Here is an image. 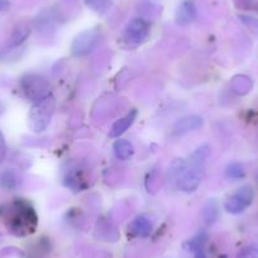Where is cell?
<instances>
[{"instance_id":"cell-1","label":"cell","mask_w":258,"mask_h":258,"mask_svg":"<svg viewBox=\"0 0 258 258\" xmlns=\"http://www.w3.org/2000/svg\"><path fill=\"white\" fill-rule=\"evenodd\" d=\"M7 228L18 237L32 234L38 224V217L33 207L23 199H16L0 209Z\"/></svg>"},{"instance_id":"cell-2","label":"cell","mask_w":258,"mask_h":258,"mask_svg":"<svg viewBox=\"0 0 258 258\" xmlns=\"http://www.w3.org/2000/svg\"><path fill=\"white\" fill-rule=\"evenodd\" d=\"M210 148L208 145L200 146L199 148L191 153L188 158V163H186V168L182 176L177 182V187L185 192H192L199 187L205 172V162L209 157Z\"/></svg>"},{"instance_id":"cell-3","label":"cell","mask_w":258,"mask_h":258,"mask_svg":"<svg viewBox=\"0 0 258 258\" xmlns=\"http://www.w3.org/2000/svg\"><path fill=\"white\" fill-rule=\"evenodd\" d=\"M54 109H56V100L52 95H48L42 99V100L36 101L32 106L31 111H29V128L36 133L43 132L51 123L52 116L54 114Z\"/></svg>"},{"instance_id":"cell-4","label":"cell","mask_w":258,"mask_h":258,"mask_svg":"<svg viewBox=\"0 0 258 258\" xmlns=\"http://www.w3.org/2000/svg\"><path fill=\"white\" fill-rule=\"evenodd\" d=\"M21 88L26 98L33 103L51 95V84L43 76L36 74L24 75L21 80Z\"/></svg>"},{"instance_id":"cell-5","label":"cell","mask_w":258,"mask_h":258,"mask_svg":"<svg viewBox=\"0 0 258 258\" xmlns=\"http://www.w3.org/2000/svg\"><path fill=\"white\" fill-rule=\"evenodd\" d=\"M253 198H254V190L252 186H242L224 203L225 210L230 214H240L252 204Z\"/></svg>"},{"instance_id":"cell-6","label":"cell","mask_w":258,"mask_h":258,"mask_svg":"<svg viewBox=\"0 0 258 258\" xmlns=\"http://www.w3.org/2000/svg\"><path fill=\"white\" fill-rule=\"evenodd\" d=\"M99 39H100V36H99V32L96 29L83 32L74 39L71 52L76 57L85 56L95 48L96 44L99 43Z\"/></svg>"},{"instance_id":"cell-7","label":"cell","mask_w":258,"mask_h":258,"mask_svg":"<svg viewBox=\"0 0 258 258\" xmlns=\"http://www.w3.org/2000/svg\"><path fill=\"white\" fill-rule=\"evenodd\" d=\"M150 33V27L148 23L142 18H135L129 22L125 28V38L131 43H142L147 39Z\"/></svg>"},{"instance_id":"cell-8","label":"cell","mask_w":258,"mask_h":258,"mask_svg":"<svg viewBox=\"0 0 258 258\" xmlns=\"http://www.w3.org/2000/svg\"><path fill=\"white\" fill-rule=\"evenodd\" d=\"M204 124V119L199 115H187L177 120L173 125V133L176 136H182L192 131H198Z\"/></svg>"},{"instance_id":"cell-9","label":"cell","mask_w":258,"mask_h":258,"mask_svg":"<svg viewBox=\"0 0 258 258\" xmlns=\"http://www.w3.org/2000/svg\"><path fill=\"white\" fill-rule=\"evenodd\" d=\"M198 11L197 7L191 0H185L178 6L177 11H176V22L181 26H186V24L192 23L197 19Z\"/></svg>"},{"instance_id":"cell-10","label":"cell","mask_w":258,"mask_h":258,"mask_svg":"<svg viewBox=\"0 0 258 258\" xmlns=\"http://www.w3.org/2000/svg\"><path fill=\"white\" fill-rule=\"evenodd\" d=\"M137 115H138V111L136 110V109H133V110L129 111L125 116H123V118L119 119V120H116L115 123L113 124V126H111V129H110V132H109V136H110L111 138L120 137L123 133L126 132V129H128L129 126L135 123Z\"/></svg>"},{"instance_id":"cell-11","label":"cell","mask_w":258,"mask_h":258,"mask_svg":"<svg viewBox=\"0 0 258 258\" xmlns=\"http://www.w3.org/2000/svg\"><path fill=\"white\" fill-rule=\"evenodd\" d=\"M129 230L136 237H148L152 232V224H151L150 219L147 217L140 215L131 223Z\"/></svg>"},{"instance_id":"cell-12","label":"cell","mask_w":258,"mask_h":258,"mask_svg":"<svg viewBox=\"0 0 258 258\" xmlns=\"http://www.w3.org/2000/svg\"><path fill=\"white\" fill-rule=\"evenodd\" d=\"M29 32H31V29H29V27L26 26V24H21V26L17 27V28L13 31V33H12V36H11V38H9L8 43H7L6 48L12 49V48H16V47L21 46V44L23 43L27 38H28Z\"/></svg>"},{"instance_id":"cell-13","label":"cell","mask_w":258,"mask_h":258,"mask_svg":"<svg viewBox=\"0 0 258 258\" xmlns=\"http://www.w3.org/2000/svg\"><path fill=\"white\" fill-rule=\"evenodd\" d=\"M113 151L114 155L118 160L125 161L132 157V155L135 153V148L133 145L129 141L126 140H118L115 141V143L113 145Z\"/></svg>"},{"instance_id":"cell-14","label":"cell","mask_w":258,"mask_h":258,"mask_svg":"<svg viewBox=\"0 0 258 258\" xmlns=\"http://www.w3.org/2000/svg\"><path fill=\"white\" fill-rule=\"evenodd\" d=\"M232 90L238 95H245L252 90V80L245 75H238L232 80Z\"/></svg>"},{"instance_id":"cell-15","label":"cell","mask_w":258,"mask_h":258,"mask_svg":"<svg viewBox=\"0 0 258 258\" xmlns=\"http://www.w3.org/2000/svg\"><path fill=\"white\" fill-rule=\"evenodd\" d=\"M203 215H204V219L207 223H214L218 218V207L215 204L214 200H210L208 202V204L205 205L204 212H203Z\"/></svg>"},{"instance_id":"cell-16","label":"cell","mask_w":258,"mask_h":258,"mask_svg":"<svg viewBox=\"0 0 258 258\" xmlns=\"http://www.w3.org/2000/svg\"><path fill=\"white\" fill-rule=\"evenodd\" d=\"M245 171L243 168V166L238 162L230 163L227 167V176L229 178H233V180H238V178L244 177Z\"/></svg>"},{"instance_id":"cell-17","label":"cell","mask_w":258,"mask_h":258,"mask_svg":"<svg viewBox=\"0 0 258 258\" xmlns=\"http://www.w3.org/2000/svg\"><path fill=\"white\" fill-rule=\"evenodd\" d=\"M0 186L4 188H14L17 186V176L12 171H6L0 176Z\"/></svg>"},{"instance_id":"cell-18","label":"cell","mask_w":258,"mask_h":258,"mask_svg":"<svg viewBox=\"0 0 258 258\" xmlns=\"http://www.w3.org/2000/svg\"><path fill=\"white\" fill-rule=\"evenodd\" d=\"M237 258H258V245H247L238 252Z\"/></svg>"},{"instance_id":"cell-19","label":"cell","mask_w":258,"mask_h":258,"mask_svg":"<svg viewBox=\"0 0 258 258\" xmlns=\"http://www.w3.org/2000/svg\"><path fill=\"white\" fill-rule=\"evenodd\" d=\"M109 2H110V0H85L86 6L96 12L104 11V9L109 6Z\"/></svg>"},{"instance_id":"cell-20","label":"cell","mask_w":258,"mask_h":258,"mask_svg":"<svg viewBox=\"0 0 258 258\" xmlns=\"http://www.w3.org/2000/svg\"><path fill=\"white\" fill-rule=\"evenodd\" d=\"M240 19H242L243 23H244L245 26L249 27L252 31L258 32V19L252 18V17H244V16H240Z\"/></svg>"},{"instance_id":"cell-21","label":"cell","mask_w":258,"mask_h":258,"mask_svg":"<svg viewBox=\"0 0 258 258\" xmlns=\"http://www.w3.org/2000/svg\"><path fill=\"white\" fill-rule=\"evenodd\" d=\"M6 152H7L6 140H4L3 133L0 132V162L4 160V157H6Z\"/></svg>"},{"instance_id":"cell-22","label":"cell","mask_w":258,"mask_h":258,"mask_svg":"<svg viewBox=\"0 0 258 258\" xmlns=\"http://www.w3.org/2000/svg\"><path fill=\"white\" fill-rule=\"evenodd\" d=\"M8 8V2L7 0H0V11Z\"/></svg>"}]
</instances>
